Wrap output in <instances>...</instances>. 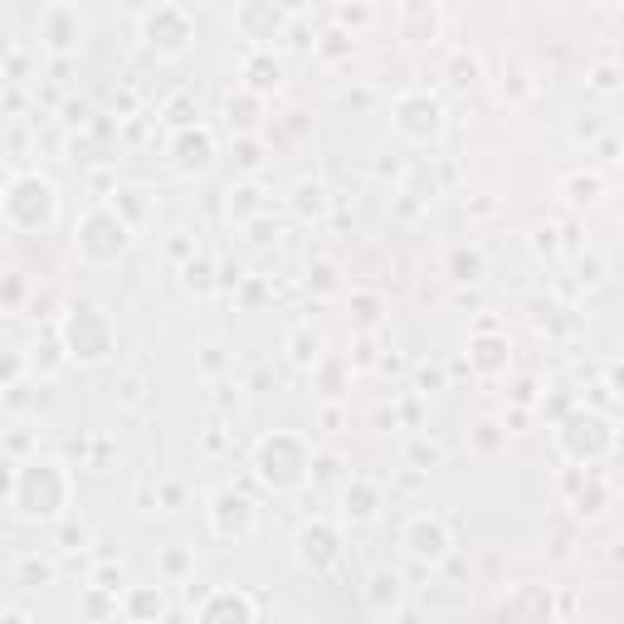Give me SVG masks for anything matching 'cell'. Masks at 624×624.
I'll list each match as a JSON object with an SVG mask.
<instances>
[{
    "label": "cell",
    "instance_id": "6da1fadb",
    "mask_svg": "<svg viewBox=\"0 0 624 624\" xmlns=\"http://www.w3.org/2000/svg\"><path fill=\"white\" fill-rule=\"evenodd\" d=\"M74 503V473L64 469L59 459H20L10 463V479H6V507L15 522H64Z\"/></svg>",
    "mask_w": 624,
    "mask_h": 624
},
{
    "label": "cell",
    "instance_id": "7a4b0ae2",
    "mask_svg": "<svg viewBox=\"0 0 624 624\" xmlns=\"http://www.w3.org/2000/svg\"><path fill=\"white\" fill-rule=\"evenodd\" d=\"M0 220L10 234H44L59 225V186L40 172H15L0 196Z\"/></svg>",
    "mask_w": 624,
    "mask_h": 624
},
{
    "label": "cell",
    "instance_id": "3957f363",
    "mask_svg": "<svg viewBox=\"0 0 624 624\" xmlns=\"http://www.w3.org/2000/svg\"><path fill=\"white\" fill-rule=\"evenodd\" d=\"M59 337H64V357L74 366H103L112 357V347H118L112 317L98 303H69L59 317Z\"/></svg>",
    "mask_w": 624,
    "mask_h": 624
},
{
    "label": "cell",
    "instance_id": "277c9868",
    "mask_svg": "<svg viewBox=\"0 0 624 624\" xmlns=\"http://www.w3.org/2000/svg\"><path fill=\"white\" fill-rule=\"evenodd\" d=\"M254 473L274 493H293V488L313 479V449L298 435H288V429H274V435H264L254 445Z\"/></svg>",
    "mask_w": 624,
    "mask_h": 624
},
{
    "label": "cell",
    "instance_id": "5b68a950",
    "mask_svg": "<svg viewBox=\"0 0 624 624\" xmlns=\"http://www.w3.org/2000/svg\"><path fill=\"white\" fill-rule=\"evenodd\" d=\"M128 249H132V225L122 220L108 200L94 210H84V220H78V230H74V254L84 259V264H98V269L118 264Z\"/></svg>",
    "mask_w": 624,
    "mask_h": 624
},
{
    "label": "cell",
    "instance_id": "8992f818",
    "mask_svg": "<svg viewBox=\"0 0 624 624\" xmlns=\"http://www.w3.org/2000/svg\"><path fill=\"white\" fill-rule=\"evenodd\" d=\"M142 40H146V50H156L162 59H180V54L190 50V40H196V20L186 15V6H176V0H162L156 10H146Z\"/></svg>",
    "mask_w": 624,
    "mask_h": 624
},
{
    "label": "cell",
    "instance_id": "52a82bcc",
    "mask_svg": "<svg viewBox=\"0 0 624 624\" xmlns=\"http://www.w3.org/2000/svg\"><path fill=\"white\" fill-rule=\"evenodd\" d=\"M215 132L206 128V122H190V128H176L172 132V142H166V162H172V172L176 176H186V180H196V176H206L210 166H215Z\"/></svg>",
    "mask_w": 624,
    "mask_h": 624
},
{
    "label": "cell",
    "instance_id": "ba28073f",
    "mask_svg": "<svg viewBox=\"0 0 624 624\" xmlns=\"http://www.w3.org/2000/svg\"><path fill=\"white\" fill-rule=\"evenodd\" d=\"M395 132L410 142H435L445 132V103L429 94H405L395 103Z\"/></svg>",
    "mask_w": 624,
    "mask_h": 624
},
{
    "label": "cell",
    "instance_id": "9c48e42d",
    "mask_svg": "<svg viewBox=\"0 0 624 624\" xmlns=\"http://www.w3.org/2000/svg\"><path fill=\"white\" fill-rule=\"evenodd\" d=\"M610 445H615V435H610V425H605V419H600V415H571V419H566V425H561V449L566 453H571V459L576 463H595L600 459V453H605Z\"/></svg>",
    "mask_w": 624,
    "mask_h": 624
},
{
    "label": "cell",
    "instance_id": "30bf717a",
    "mask_svg": "<svg viewBox=\"0 0 624 624\" xmlns=\"http://www.w3.org/2000/svg\"><path fill=\"white\" fill-rule=\"evenodd\" d=\"M210 527H215V537H225V541H249L259 527V513L244 493H215L210 497Z\"/></svg>",
    "mask_w": 624,
    "mask_h": 624
},
{
    "label": "cell",
    "instance_id": "8fae6325",
    "mask_svg": "<svg viewBox=\"0 0 624 624\" xmlns=\"http://www.w3.org/2000/svg\"><path fill=\"white\" fill-rule=\"evenodd\" d=\"M78 40H84V15H78L69 0H50L40 15V44L50 54H74Z\"/></svg>",
    "mask_w": 624,
    "mask_h": 624
},
{
    "label": "cell",
    "instance_id": "7c38bea8",
    "mask_svg": "<svg viewBox=\"0 0 624 624\" xmlns=\"http://www.w3.org/2000/svg\"><path fill=\"white\" fill-rule=\"evenodd\" d=\"M234 25H240V35L254 44V50H269V44L283 35V25H288V10H283L278 0H244Z\"/></svg>",
    "mask_w": 624,
    "mask_h": 624
},
{
    "label": "cell",
    "instance_id": "4fadbf2b",
    "mask_svg": "<svg viewBox=\"0 0 624 624\" xmlns=\"http://www.w3.org/2000/svg\"><path fill=\"white\" fill-rule=\"evenodd\" d=\"M337 556H342V547H337V532L327 527V522H308V527L298 532V566L313 576H327L337 566Z\"/></svg>",
    "mask_w": 624,
    "mask_h": 624
},
{
    "label": "cell",
    "instance_id": "5bb4252c",
    "mask_svg": "<svg viewBox=\"0 0 624 624\" xmlns=\"http://www.w3.org/2000/svg\"><path fill=\"white\" fill-rule=\"evenodd\" d=\"M405 551L415 556V561H445L449 556V527L439 517H429V513H419L405 522Z\"/></svg>",
    "mask_w": 624,
    "mask_h": 624
},
{
    "label": "cell",
    "instance_id": "9a60e30c",
    "mask_svg": "<svg viewBox=\"0 0 624 624\" xmlns=\"http://www.w3.org/2000/svg\"><path fill=\"white\" fill-rule=\"evenodd\" d=\"M240 78H244V94L264 98L283 84V64L274 59V50H249L244 64H240Z\"/></svg>",
    "mask_w": 624,
    "mask_h": 624
},
{
    "label": "cell",
    "instance_id": "2e32d148",
    "mask_svg": "<svg viewBox=\"0 0 624 624\" xmlns=\"http://www.w3.org/2000/svg\"><path fill=\"white\" fill-rule=\"evenodd\" d=\"M401 35L410 44H435L439 40V6H435V0H405Z\"/></svg>",
    "mask_w": 624,
    "mask_h": 624
},
{
    "label": "cell",
    "instance_id": "e0dca14e",
    "mask_svg": "<svg viewBox=\"0 0 624 624\" xmlns=\"http://www.w3.org/2000/svg\"><path fill=\"white\" fill-rule=\"evenodd\" d=\"M342 517L351 527H371V522L381 517V493L366 479H351L347 493H342Z\"/></svg>",
    "mask_w": 624,
    "mask_h": 624
},
{
    "label": "cell",
    "instance_id": "ac0fdd59",
    "mask_svg": "<svg viewBox=\"0 0 624 624\" xmlns=\"http://www.w3.org/2000/svg\"><path fill=\"white\" fill-rule=\"evenodd\" d=\"M507 361H513V347H507V337H473L469 366L479 371V376H503Z\"/></svg>",
    "mask_w": 624,
    "mask_h": 624
},
{
    "label": "cell",
    "instance_id": "d6986e66",
    "mask_svg": "<svg viewBox=\"0 0 624 624\" xmlns=\"http://www.w3.org/2000/svg\"><path fill=\"white\" fill-rule=\"evenodd\" d=\"M401 600H405L401 576H395V571H376V576H371V585H366V605H371V615H376V620L395 615V610H401Z\"/></svg>",
    "mask_w": 624,
    "mask_h": 624
},
{
    "label": "cell",
    "instance_id": "ffe728a7",
    "mask_svg": "<svg viewBox=\"0 0 624 624\" xmlns=\"http://www.w3.org/2000/svg\"><path fill=\"white\" fill-rule=\"evenodd\" d=\"M196 615L200 620H254L259 615V605H254V600H249V595H240V590H220V595H210L206 600V605H200L196 610Z\"/></svg>",
    "mask_w": 624,
    "mask_h": 624
},
{
    "label": "cell",
    "instance_id": "44dd1931",
    "mask_svg": "<svg viewBox=\"0 0 624 624\" xmlns=\"http://www.w3.org/2000/svg\"><path fill=\"white\" fill-rule=\"evenodd\" d=\"M108 206L118 210L122 220L132 225V230H142V225H146V210H152V206H146V190H138V186H122V190H112V200H108Z\"/></svg>",
    "mask_w": 624,
    "mask_h": 624
},
{
    "label": "cell",
    "instance_id": "7402d4cb",
    "mask_svg": "<svg viewBox=\"0 0 624 624\" xmlns=\"http://www.w3.org/2000/svg\"><path fill=\"white\" fill-rule=\"evenodd\" d=\"M561 190H566V200H571V206H595V200L605 196V180H600L595 172H576V176L561 180Z\"/></svg>",
    "mask_w": 624,
    "mask_h": 624
},
{
    "label": "cell",
    "instance_id": "603a6c76",
    "mask_svg": "<svg viewBox=\"0 0 624 624\" xmlns=\"http://www.w3.org/2000/svg\"><path fill=\"white\" fill-rule=\"evenodd\" d=\"M293 210H298L303 220H322V215H327L322 180H298V186H293Z\"/></svg>",
    "mask_w": 624,
    "mask_h": 624
},
{
    "label": "cell",
    "instance_id": "cb8c5ba5",
    "mask_svg": "<svg viewBox=\"0 0 624 624\" xmlns=\"http://www.w3.org/2000/svg\"><path fill=\"white\" fill-rule=\"evenodd\" d=\"M10 581L20 590H40L44 581H54V566L40 561V556H15V566H10Z\"/></svg>",
    "mask_w": 624,
    "mask_h": 624
},
{
    "label": "cell",
    "instance_id": "d4e9b609",
    "mask_svg": "<svg viewBox=\"0 0 624 624\" xmlns=\"http://www.w3.org/2000/svg\"><path fill=\"white\" fill-rule=\"evenodd\" d=\"M180 288L196 293V298H210V293L220 288V278H215V264H210V259H190V264L180 269Z\"/></svg>",
    "mask_w": 624,
    "mask_h": 624
},
{
    "label": "cell",
    "instance_id": "484cf974",
    "mask_svg": "<svg viewBox=\"0 0 624 624\" xmlns=\"http://www.w3.org/2000/svg\"><path fill=\"white\" fill-rule=\"evenodd\" d=\"M381 293H351V327L357 332H376L381 327Z\"/></svg>",
    "mask_w": 624,
    "mask_h": 624
},
{
    "label": "cell",
    "instance_id": "4316f807",
    "mask_svg": "<svg viewBox=\"0 0 624 624\" xmlns=\"http://www.w3.org/2000/svg\"><path fill=\"white\" fill-rule=\"evenodd\" d=\"M449 278H459V283H479L483 278V254L479 249H453L449 254Z\"/></svg>",
    "mask_w": 624,
    "mask_h": 624
},
{
    "label": "cell",
    "instance_id": "83f0119b",
    "mask_svg": "<svg viewBox=\"0 0 624 624\" xmlns=\"http://www.w3.org/2000/svg\"><path fill=\"white\" fill-rule=\"evenodd\" d=\"M128 610L132 620H146V615H166V600H162V590H128Z\"/></svg>",
    "mask_w": 624,
    "mask_h": 624
},
{
    "label": "cell",
    "instance_id": "f1b7e54d",
    "mask_svg": "<svg viewBox=\"0 0 624 624\" xmlns=\"http://www.w3.org/2000/svg\"><path fill=\"white\" fill-rule=\"evenodd\" d=\"M264 210V200H259V186H240V190H230V215L234 220H254V215Z\"/></svg>",
    "mask_w": 624,
    "mask_h": 624
},
{
    "label": "cell",
    "instance_id": "f546056e",
    "mask_svg": "<svg viewBox=\"0 0 624 624\" xmlns=\"http://www.w3.org/2000/svg\"><path fill=\"white\" fill-rule=\"evenodd\" d=\"M503 439H507V429L497 425V419H479V429H473V449L479 453H497Z\"/></svg>",
    "mask_w": 624,
    "mask_h": 624
},
{
    "label": "cell",
    "instance_id": "4dcf8cb0",
    "mask_svg": "<svg viewBox=\"0 0 624 624\" xmlns=\"http://www.w3.org/2000/svg\"><path fill=\"white\" fill-rule=\"evenodd\" d=\"M162 118H166V128L176 132V128H190V122H196V108H190V98H186V94H176L172 103L162 108Z\"/></svg>",
    "mask_w": 624,
    "mask_h": 624
},
{
    "label": "cell",
    "instance_id": "1f68e13d",
    "mask_svg": "<svg viewBox=\"0 0 624 624\" xmlns=\"http://www.w3.org/2000/svg\"><path fill=\"white\" fill-rule=\"evenodd\" d=\"M25 293H30L25 274H20V269H10V274H6V313H10V317L25 308Z\"/></svg>",
    "mask_w": 624,
    "mask_h": 624
},
{
    "label": "cell",
    "instance_id": "d6a6232c",
    "mask_svg": "<svg viewBox=\"0 0 624 624\" xmlns=\"http://www.w3.org/2000/svg\"><path fill=\"white\" fill-rule=\"evenodd\" d=\"M317 347H322L317 342V332H298L293 337V361H298V366H317V357H322Z\"/></svg>",
    "mask_w": 624,
    "mask_h": 624
},
{
    "label": "cell",
    "instance_id": "836d02e7",
    "mask_svg": "<svg viewBox=\"0 0 624 624\" xmlns=\"http://www.w3.org/2000/svg\"><path fill=\"white\" fill-rule=\"evenodd\" d=\"M20 376H25V351H10L6 357V391H20Z\"/></svg>",
    "mask_w": 624,
    "mask_h": 624
},
{
    "label": "cell",
    "instance_id": "e575fe53",
    "mask_svg": "<svg viewBox=\"0 0 624 624\" xmlns=\"http://www.w3.org/2000/svg\"><path fill=\"white\" fill-rule=\"evenodd\" d=\"M410 459H415V463H439V459H445V449H439V445H425V439H415V445H410Z\"/></svg>",
    "mask_w": 624,
    "mask_h": 624
},
{
    "label": "cell",
    "instance_id": "d590c367",
    "mask_svg": "<svg viewBox=\"0 0 624 624\" xmlns=\"http://www.w3.org/2000/svg\"><path fill=\"white\" fill-rule=\"evenodd\" d=\"M240 166H244V172H254V166H259V146L254 142H240Z\"/></svg>",
    "mask_w": 624,
    "mask_h": 624
},
{
    "label": "cell",
    "instance_id": "8d00e7d4",
    "mask_svg": "<svg viewBox=\"0 0 624 624\" xmlns=\"http://www.w3.org/2000/svg\"><path fill=\"white\" fill-rule=\"evenodd\" d=\"M0 624H30V610H6V615H0Z\"/></svg>",
    "mask_w": 624,
    "mask_h": 624
},
{
    "label": "cell",
    "instance_id": "74e56055",
    "mask_svg": "<svg viewBox=\"0 0 624 624\" xmlns=\"http://www.w3.org/2000/svg\"><path fill=\"white\" fill-rule=\"evenodd\" d=\"M595 88H615V69H600L595 74Z\"/></svg>",
    "mask_w": 624,
    "mask_h": 624
},
{
    "label": "cell",
    "instance_id": "f35d334b",
    "mask_svg": "<svg viewBox=\"0 0 624 624\" xmlns=\"http://www.w3.org/2000/svg\"><path fill=\"white\" fill-rule=\"evenodd\" d=\"M595 6H624V0H595Z\"/></svg>",
    "mask_w": 624,
    "mask_h": 624
}]
</instances>
